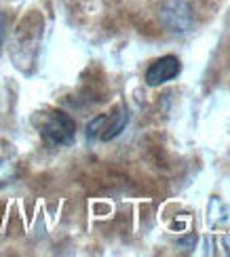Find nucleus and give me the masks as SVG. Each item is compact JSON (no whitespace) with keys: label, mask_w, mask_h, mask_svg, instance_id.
Segmentation results:
<instances>
[{"label":"nucleus","mask_w":230,"mask_h":257,"mask_svg":"<svg viewBox=\"0 0 230 257\" xmlns=\"http://www.w3.org/2000/svg\"><path fill=\"white\" fill-rule=\"evenodd\" d=\"M129 124V108L125 103L116 105L112 112L108 114H100L95 116L93 120L87 122V139H100V142H112L114 137H118L120 133L127 128Z\"/></svg>","instance_id":"f03ea898"},{"label":"nucleus","mask_w":230,"mask_h":257,"mask_svg":"<svg viewBox=\"0 0 230 257\" xmlns=\"http://www.w3.org/2000/svg\"><path fill=\"white\" fill-rule=\"evenodd\" d=\"M7 28H9V17L0 11V47H3V42L7 38Z\"/></svg>","instance_id":"423d86ee"},{"label":"nucleus","mask_w":230,"mask_h":257,"mask_svg":"<svg viewBox=\"0 0 230 257\" xmlns=\"http://www.w3.org/2000/svg\"><path fill=\"white\" fill-rule=\"evenodd\" d=\"M21 173V160L13 144L0 139V186H9Z\"/></svg>","instance_id":"39448f33"},{"label":"nucleus","mask_w":230,"mask_h":257,"mask_svg":"<svg viewBox=\"0 0 230 257\" xmlns=\"http://www.w3.org/2000/svg\"><path fill=\"white\" fill-rule=\"evenodd\" d=\"M38 126V133L51 148H68L74 144L76 137V122L70 114L61 110H49L42 112L34 120Z\"/></svg>","instance_id":"f257e3e1"},{"label":"nucleus","mask_w":230,"mask_h":257,"mask_svg":"<svg viewBox=\"0 0 230 257\" xmlns=\"http://www.w3.org/2000/svg\"><path fill=\"white\" fill-rule=\"evenodd\" d=\"M182 72V61L175 55H163L155 59L146 70V84L148 87H161L173 78H178Z\"/></svg>","instance_id":"20e7f679"},{"label":"nucleus","mask_w":230,"mask_h":257,"mask_svg":"<svg viewBox=\"0 0 230 257\" xmlns=\"http://www.w3.org/2000/svg\"><path fill=\"white\" fill-rule=\"evenodd\" d=\"M159 19L167 32L184 36L194 26V9L188 0H163L159 9Z\"/></svg>","instance_id":"7ed1b4c3"}]
</instances>
